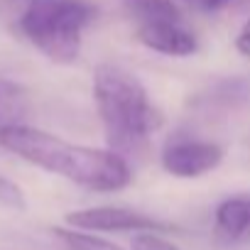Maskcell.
I'll return each instance as SVG.
<instances>
[{
  "mask_svg": "<svg viewBox=\"0 0 250 250\" xmlns=\"http://www.w3.org/2000/svg\"><path fill=\"white\" fill-rule=\"evenodd\" d=\"M0 147L88 191H120L133 182V169L123 155L62 140L27 123L0 128Z\"/></svg>",
  "mask_w": 250,
  "mask_h": 250,
  "instance_id": "cell-1",
  "label": "cell"
},
{
  "mask_svg": "<svg viewBox=\"0 0 250 250\" xmlns=\"http://www.w3.org/2000/svg\"><path fill=\"white\" fill-rule=\"evenodd\" d=\"M93 98L108 145L118 155L143 150L162 125V115L152 105L147 88L118 64H98L93 69Z\"/></svg>",
  "mask_w": 250,
  "mask_h": 250,
  "instance_id": "cell-2",
  "label": "cell"
},
{
  "mask_svg": "<svg viewBox=\"0 0 250 250\" xmlns=\"http://www.w3.org/2000/svg\"><path fill=\"white\" fill-rule=\"evenodd\" d=\"M93 18L96 8L88 0H27L18 30L49 62L71 64L81 54L83 30Z\"/></svg>",
  "mask_w": 250,
  "mask_h": 250,
  "instance_id": "cell-3",
  "label": "cell"
},
{
  "mask_svg": "<svg viewBox=\"0 0 250 250\" xmlns=\"http://www.w3.org/2000/svg\"><path fill=\"white\" fill-rule=\"evenodd\" d=\"M162 167L179 179H196L213 172L223 162V147L191 135H172L162 147Z\"/></svg>",
  "mask_w": 250,
  "mask_h": 250,
  "instance_id": "cell-4",
  "label": "cell"
},
{
  "mask_svg": "<svg viewBox=\"0 0 250 250\" xmlns=\"http://www.w3.org/2000/svg\"><path fill=\"white\" fill-rule=\"evenodd\" d=\"M66 223L71 228L91 230V233H140V230H157L165 233L172 226L162 223L147 213L123 208V206H93L66 213Z\"/></svg>",
  "mask_w": 250,
  "mask_h": 250,
  "instance_id": "cell-5",
  "label": "cell"
},
{
  "mask_svg": "<svg viewBox=\"0 0 250 250\" xmlns=\"http://www.w3.org/2000/svg\"><path fill=\"white\" fill-rule=\"evenodd\" d=\"M135 37L143 47L167 57H191L199 49V40L182 22H147L135 27Z\"/></svg>",
  "mask_w": 250,
  "mask_h": 250,
  "instance_id": "cell-6",
  "label": "cell"
},
{
  "mask_svg": "<svg viewBox=\"0 0 250 250\" xmlns=\"http://www.w3.org/2000/svg\"><path fill=\"white\" fill-rule=\"evenodd\" d=\"M216 235L226 243H250V196H230L216 206Z\"/></svg>",
  "mask_w": 250,
  "mask_h": 250,
  "instance_id": "cell-7",
  "label": "cell"
},
{
  "mask_svg": "<svg viewBox=\"0 0 250 250\" xmlns=\"http://www.w3.org/2000/svg\"><path fill=\"white\" fill-rule=\"evenodd\" d=\"M123 5L138 25L182 22V13L174 5V0H123Z\"/></svg>",
  "mask_w": 250,
  "mask_h": 250,
  "instance_id": "cell-8",
  "label": "cell"
},
{
  "mask_svg": "<svg viewBox=\"0 0 250 250\" xmlns=\"http://www.w3.org/2000/svg\"><path fill=\"white\" fill-rule=\"evenodd\" d=\"M27 108H30L27 91L20 83L0 76V128L22 123Z\"/></svg>",
  "mask_w": 250,
  "mask_h": 250,
  "instance_id": "cell-9",
  "label": "cell"
},
{
  "mask_svg": "<svg viewBox=\"0 0 250 250\" xmlns=\"http://www.w3.org/2000/svg\"><path fill=\"white\" fill-rule=\"evenodd\" d=\"M54 235L62 240L66 250H123L115 243L98 238L91 230H81V228H54Z\"/></svg>",
  "mask_w": 250,
  "mask_h": 250,
  "instance_id": "cell-10",
  "label": "cell"
},
{
  "mask_svg": "<svg viewBox=\"0 0 250 250\" xmlns=\"http://www.w3.org/2000/svg\"><path fill=\"white\" fill-rule=\"evenodd\" d=\"M130 248L133 250H179L174 243L162 238L157 230H140V233H135Z\"/></svg>",
  "mask_w": 250,
  "mask_h": 250,
  "instance_id": "cell-11",
  "label": "cell"
},
{
  "mask_svg": "<svg viewBox=\"0 0 250 250\" xmlns=\"http://www.w3.org/2000/svg\"><path fill=\"white\" fill-rule=\"evenodd\" d=\"M0 206H8V208H15V211H25L27 208L22 189L15 182L5 179V177H0Z\"/></svg>",
  "mask_w": 250,
  "mask_h": 250,
  "instance_id": "cell-12",
  "label": "cell"
},
{
  "mask_svg": "<svg viewBox=\"0 0 250 250\" xmlns=\"http://www.w3.org/2000/svg\"><path fill=\"white\" fill-rule=\"evenodd\" d=\"M235 49H238V54H243V57L250 59V20L238 30V35H235Z\"/></svg>",
  "mask_w": 250,
  "mask_h": 250,
  "instance_id": "cell-13",
  "label": "cell"
},
{
  "mask_svg": "<svg viewBox=\"0 0 250 250\" xmlns=\"http://www.w3.org/2000/svg\"><path fill=\"white\" fill-rule=\"evenodd\" d=\"M184 3H189V5H194L199 10H221L228 3H233V0H184Z\"/></svg>",
  "mask_w": 250,
  "mask_h": 250,
  "instance_id": "cell-14",
  "label": "cell"
}]
</instances>
